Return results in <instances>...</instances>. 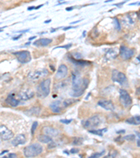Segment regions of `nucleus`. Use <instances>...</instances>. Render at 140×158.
Wrapping results in <instances>:
<instances>
[{
	"label": "nucleus",
	"instance_id": "4be33fe9",
	"mask_svg": "<svg viewBox=\"0 0 140 158\" xmlns=\"http://www.w3.org/2000/svg\"><path fill=\"white\" fill-rule=\"evenodd\" d=\"M69 59L71 60L73 63L78 65H86L91 64V62L86 61V60H76L73 58L71 56H70L69 57Z\"/></svg>",
	"mask_w": 140,
	"mask_h": 158
},
{
	"label": "nucleus",
	"instance_id": "412c9836",
	"mask_svg": "<svg viewBox=\"0 0 140 158\" xmlns=\"http://www.w3.org/2000/svg\"><path fill=\"white\" fill-rule=\"evenodd\" d=\"M127 123L130 124V125H140V115L139 116H134L132 117L129 118L126 121Z\"/></svg>",
	"mask_w": 140,
	"mask_h": 158
},
{
	"label": "nucleus",
	"instance_id": "c756f323",
	"mask_svg": "<svg viewBox=\"0 0 140 158\" xmlns=\"http://www.w3.org/2000/svg\"><path fill=\"white\" fill-rule=\"evenodd\" d=\"M73 143L76 145H81L83 143V139H81V138H76V139H74V140Z\"/></svg>",
	"mask_w": 140,
	"mask_h": 158
},
{
	"label": "nucleus",
	"instance_id": "72a5a7b5",
	"mask_svg": "<svg viewBox=\"0 0 140 158\" xmlns=\"http://www.w3.org/2000/svg\"><path fill=\"white\" fill-rule=\"evenodd\" d=\"M71 45H72L71 44H67V45L62 46H57V47L54 48V49H55V48H66V49H68V48L71 47Z\"/></svg>",
	"mask_w": 140,
	"mask_h": 158
},
{
	"label": "nucleus",
	"instance_id": "49530a36",
	"mask_svg": "<svg viewBox=\"0 0 140 158\" xmlns=\"http://www.w3.org/2000/svg\"><path fill=\"white\" fill-rule=\"evenodd\" d=\"M81 21V20H78V21H75V22H72V23H70V24H74V23H78V22H80V21Z\"/></svg>",
	"mask_w": 140,
	"mask_h": 158
},
{
	"label": "nucleus",
	"instance_id": "864d4df0",
	"mask_svg": "<svg viewBox=\"0 0 140 158\" xmlns=\"http://www.w3.org/2000/svg\"><path fill=\"white\" fill-rule=\"evenodd\" d=\"M137 134L138 137H139V139H140V133H139V132H137Z\"/></svg>",
	"mask_w": 140,
	"mask_h": 158
},
{
	"label": "nucleus",
	"instance_id": "f8f14e48",
	"mask_svg": "<svg viewBox=\"0 0 140 158\" xmlns=\"http://www.w3.org/2000/svg\"><path fill=\"white\" fill-rule=\"evenodd\" d=\"M98 105H100V107H102V108L105 109L107 110H110L113 111L114 110L115 106L113 104V103L111 100H99L98 102Z\"/></svg>",
	"mask_w": 140,
	"mask_h": 158
},
{
	"label": "nucleus",
	"instance_id": "5fc2aeb1",
	"mask_svg": "<svg viewBox=\"0 0 140 158\" xmlns=\"http://www.w3.org/2000/svg\"><path fill=\"white\" fill-rule=\"evenodd\" d=\"M30 44H31V43H30V42L26 43V44H25V45H30Z\"/></svg>",
	"mask_w": 140,
	"mask_h": 158
},
{
	"label": "nucleus",
	"instance_id": "9d476101",
	"mask_svg": "<svg viewBox=\"0 0 140 158\" xmlns=\"http://www.w3.org/2000/svg\"><path fill=\"white\" fill-rule=\"evenodd\" d=\"M0 134H1V139L4 141H7V140H10L13 137V133L11 131L9 130L6 126L1 125L0 126Z\"/></svg>",
	"mask_w": 140,
	"mask_h": 158
},
{
	"label": "nucleus",
	"instance_id": "8fccbe9b",
	"mask_svg": "<svg viewBox=\"0 0 140 158\" xmlns=\"http://www.w3.org/2000/svg\"><path fill=\"white\" fill-rule=\"evenodd\" d=\"M50 22H51V20H48V21H44V23H50Z\"/></svg>",
	"mask_w": 140,
	"mask_h": 158
},
{
	"label": "nucleus",
	"instance_id": "ea45409f",
	"mask_svg": "<svg viewBox=\"0 0 140 158\" xmlns=\"http://www.w3.org/2000/svg\"><path fill=\"white\" fill-rule=\"evenodd\" d=\"M28 9L29 11H30V10H33V9H35V6H31V7H28Z\"/></svg>",
	"mask_w": 140,
	"mask_h": 158
},
{
	"label": "nucleus",
	"instance_id": "6e6552de",
	"mask_svg": "<svg viewBox=\"0 0 140 158\" xmlns=\"http://www.w3.org/2000/svg\"><path fill=\"white\" fill-rule=\"evenodd\" d=\"M48 75V70H46V68H42V69L37 70L30 73V74L28 75V78L30 79V80L35 81L39 80V79L42 78H44V77H46V75Z\"/></svg>",
	"mask_w": 140,
	"mask_h": 158
},
{
	"label": "nucleus",
	"instance_id": "58836bf2",
	"mask_svg": "<svg viewBox=\"0 0 140 158\" xmlns=\"http://www.w3.org/2000/svg\"><path fill=\"white\" fill-rule=\"evenodd\" d=\"M125 3H126V1H123V2H121V3H118V4H115L116 5V6H120V7H121L122 5L123 4H124Z\"/></svg>",
	"mask_w": 140,
	"mask_h": 158
},
{
	"label": "nucleus",
	"instance_id": "2f4dec72",
	"mask_svg": "<svg viewBox=\"0 0 140 158\" xmlns=\"http://www.w3.org/2000/svg\"><path fill=\"white\" fill-rule=\"evenodd\" d=\"M71 121H72V120H60V122L64 124V125H69V123L71 122Z\"/></svg>",
	"mask_w": 140,
	"mask_h": 158
},
{
	"label": "nucleus",
	"instance_id": "de8ad7c7",
	"mask_svg": "<svg viewBox=\"0 0 140 158\" xmlns=\"http://www.w3.org/2000/svg\"><path fill=\"white\" fill-rule=\"evenodd\" d=\"M8 152V150H4V151H2V152H1V155H2L4 153H6V152Z\"/></svg>",
	"mask_w": 140,
	"mask_h": 158
},
{
	"label": "nucleus",
	"instance_id": "1a4fd4ad",
	"mask_svg": "<svg viewBox=\"0 0 140 158\" xmlns=\"http://www.w3.org/2000/svg\"><path fill=\"white\" fill-rule=\"evenodd\" d=\"M120 56L123 60H129L134 54V50L133 48H130L125 46H121L120 47Z\"/></svg>",
	"mask_w": 140,
	"mask_h": 158
},
{
	"label": "nucleus",
	"instance_id": "9b49d317",
	"mask_svg": "<svg viewBox=\"0 0 140 158\" xmlns=\"http://www.w3.org/2000/svg\"><path fill=\"white\" fill-rule=\"evenodd\" d=\"M68 75V68L65 65L62 64L59 66L57 71L55 74V78L57 80H62L65 78Z\"/></svg>",
	"mask_w": 140,
	"mask_h": 158
},
{
	"label": "nucleus",
	"instance_id": "a878e982",
	"mask_svg": "<svg viewBox=\"0 0 140 158\" xmlns=\"http://www.w3.org/2000/svg\"><path fill=\"white\" fill-rule=\"evenodd\" d=\"M113 20H114V25L115 27V29L117 30L118 31H120V30H121V23H120L118 19H117V18H114Z\"/></svg>",
	"mask_w": 140,
	"mask_h": 158
},
{
	"label": "nucleus",
	"instance_id": "cd10ccee",
	"mask_svg": "<svg viewBox=\"0 0 140 158\" xmlns=\"http://www.w3.org/2000/svg\"><path fill=\"white\" fill-rule=\"evenodd\" d=\"M104 154H105V150L100 152H95V153L92 154V155L90 156L89 158H99L103 155Z\"/></svg>",
	"mask_w": 140,
	"mask_h": 158
},
{
	"label": "nucleus",
	"instance_id": "f704fd0d",
	"mask_svg": "<svg viewBox=\"0 0 140 158\" xmlns=\"http://www.w3.org/2000/svg\"><path fill=\"white\" fill-rule=\"evenodd\" d=\"M78 151H79V150H78V148H73L72 149H71V150H70V153H71V154L77 153V152H78Z\"/></svg>",
	"mask_w": 140,
	"mask_h": 158
},
{
	"label": "nucleus",
	"instance_id": "e433bc0d",
	"mask_svg": "<svg viewBox=\"0 0 140 158\" xmlns=\"http://www.w3.org/2000/svg\"><path fill=\"white\" fill-rule=\"evenodd\" d=\"M22 36H23V35H18L17 37H13V40H17V39L21 38Z\"/></svg>",
	"mask_w": 140,
	"mask_h": 158
},
{
	"label": "nucleus",
	"instance_id": "7c9ffc66",
	"mask_svg": "<svg viewBox=\"0 0 140 158\" xmlns=\"http://www.w3.org/2000/svg\"><path fill=\"white\" fill-rule=\"evenodd\" d=\"M37 127H38V122H35L32 124V128H31V133L32 135L35 134V132L36 129H37Z\"/></svg>",
	"mask_w": 140,
	"mask_h": 158
},
{
	"label": "nucleus",
	"instance_id": "c85d7f7f",
	"mask_svg": "<svg viewBox=\"0 0 140 158\" xmlns=\"http://www.w3.org/2000/svg\"><path fill=\"white\" fill-rule=\"evenodd\" d=\"M123 139L126 140L127 141H133L135 140V136L134 134H130V135L125 136L123 138Z\"/></svg>",
	"mask_w": 140,
	"mask_h": 158
},
{
	"label": "nucleus",
	"instance_id": "a18cd8bd",
	"mask_svg": "<svg viewBox=\"0 0 140 158\" xmlns=\"http://www.w3.org/2000/svg\"><path fill=\"white\" fill-rule=\"evenodd\" d=\"M43 6H44V5H43V4L39 5V6H37V7H35V9H40L41 7Z\"/></svg>",
	"mask_w": 140,
	"mask_h": 158
},
{
	"label": "nucleus",
	"instance_id": "37998d69",
	"mask_svg": "<svg viewBox=\"0 0 140 158\" xmlns=\"http://www.w3.org/2000/svg\"><path fill=\"white\" fill-rule=\"evenodd\" d=\"M137 146H138V147H139V148H140V139L137 140Z\"/></svg>",
	"mask_w": 140,
	"mask_h": 158
},
{
	"label": "nucleus",
	"instance_id": "b1692460",
	"mask_svg": "<svg viewBox=\"0 0 140 158\" xmlns=\"http://www.w3.org/2000/svg\"><path fill=\"white\" fill-rule=\"evenodd\" d=\"M77 101H78V100H76V99H74V98H69V99H66L64 101L63 105L65 107H69L70 105H71L72 104L76 103Z\"/></svg>",
	"mask_w": 140,
	"mask_h": 158
},
{
	"label": "nucleus",
	"instance_id": "f3484780",
	"mask_svg": "<svg viewBox=\"0 0 140 158\" xmlns=\"http://www.w3.org/2000/svg\"><path fill=\"white\" fill-rule=\"evenodd\" d=\"M52 42L51 39H48V38H42L39 39L38 40H36L35 42L33 43V44L36 46H46L48 44H50Z\"/></svg>",
	"mask_w": 140,
	"mask_h": 158
},
{
	"label": "nucleus",
	"instance_id": "2eb2a0df",
	"mask_svg": "<svg viewBox=\"0 0 140 158\" xmlns=\"http://www.w3.org/2000/svg\"><path fill=\"white\" fill-rule=\"evenodd\" d=\"M26 142V139L25 136L23 134H19V135L16 136L13 141H11V144L16 147L19 145H23L25 144Z\"/></svg>",
	"mask_w": 140,
	"mask_h": 158
},
{
	"label": "nucleus",
	"instance_id": "6ab92c4d",
	"mask_svg": "<svg viewBox=\"0 0 140 158\" xmlns=\"http://www.w3.org/2000/svg\"><path fill=\"white\" fill-rule=\"evenodd\" d=\"M118 56V51L117 48H109L108 50V51L106 52L105 57L107 58L108 60H111V59H114L116 58Z\"/></svg>",
	"mask_w": 140,
	"mask_h": 158
},
{
	"label": "nucleus",
	"instance_id": "393cba45",
	"mask_svg": "<svg viewBox=\"0 0 140 158\" xmlns=\"http://www.w3.org/2000/svg\"><path fill=\"white\" fill-rule=\"evenodd\" d=\"M107 129H98V130H89V132L91 133V134H96V135H98L100 136H103V132H107Z\"/></svg>",
	"mask_w": 140,
	"mask_h": 158
},
{
	"label": "nucleus",
	"instance_id": "3c124183",
	"mask_svg": "<svg viewBox=\"0 0 140 158\" xmlns=\"http://www.w3.org/2000/svg\"><path fill=\"white\" fill-rule=\"evenodd\" d=\"M125 131L123 130V131H118V132H117L118 134H120V133H124Z\"/></svg>",
	"mask_w": 140,
	"mask_h": 158
},
{
	"label": "nucleus",
	"instance_id": "603ef678",
	"mask_svg": "<svg viewBox=\"0 0 140 158\" xmlns=\"http://www.w3.org/2000/svg\"><path fill=\"white\" fill-rule=\"evenodd\" d=\"M137 60H139V61L140 62V55H139V56H138L137 57Z\"/></svg>",
	"mask_w": 140,
	"mask_h": 158
},
{
	"label": "nucleus",
	"instance_id": "20e7f679",
	"mask_svg": "<svg viewBox=\"0 0 140 158\" xmlns=\"http://www.w3.org/2000/svg\"><path fill=\"white\" fill-rule=\"evenodd\" d=\"M101 122L102 120L99 115H94L88 118V119L83 120L81 122L82 125H83L84 128L91 129V130L100 125Z\"/></svg>",
	"mask_w": 140,
	"mask_h": 158
},
{
	"label": "nucleus",
	"instance_id": "c9c22d12",
	"mask_svg": "<svg viewBox=\"0 0 140 158\" xmlns=\"http://www.w3.org/2000/svg\"><path fill=\"white\" fill-rule=\"evenodd\" d=\"M8 157L9 158H16V155L15 153H10L8 155Z\"/></svg>",
	"mask_w": 140,
	"mask_h": 158
},
{
	"label": "nucleus",
	"instance_id": "79ce46f5",
	"mask_svg": "<svg viewBox=\"0 0 140 158\" xmlns=\"http://www.w3.org/2000/svg\"><path fill=\"white\" fill-rule=\"evenodd\" d=\"M74 9V7H67V8H66V10L67 11H71Z\"/></svg>",
	"mask_w": 140,
	"mask_h": 158
},
{
	"label": "nucleus",
	"instance_id": "aec40b11",
	"mask_svg": "<svg viewBox=\"0 0 140 158\" xmlns=\"http://www.w3.org/2000/svg\"><path fill=\"white\" fill-rule=\"evenodd\" d=\"M60 102L59 100H55V101H53L51 105H50V108L52 110V112H56V113H59L60 112L61 110V107L60 106Z\"/></svg>",
	"mask_w": 140,
	"mask_h": 158
},
{
	"label": "nucleus",
	"instance_id": "ddd939ff",
	"mask_svg": "<svg viewBox=\"0 0 140 158\" xmlns=\"http://www.w3.org/2000/svg\"><path fill=\"white\" fill-rule=\"evenodd\" d=\"M20 100L19 99H17V98L15 97V95L13 94H10L7 96L6 99L5 100V102H6V104L11 105V107H16L19 105L20 103Z\"/></svg>",
	"mask_w": 140,
	"mask_h": 158
},
{
	"label": "nucleus",
	"instance_id": "a211bd4d",
	"mask_svg": "<svg viewBox=\"0 0 140 158\" xmlns=\"http://www.w3.org/2000/svg\"><path fill=\"white\" fill-rule=\"evenodd\" d=\"M41 109L39 107H32L25 112V114L28 116H39Z\"/></svg>",
	"mask_w": 140,
	"mask_h": 158
},
{
	"label": "nucleus",
	"instance_id": "4468645a",
	"mask_svg": "<svg viewBox=\"0 0 140 158\" xmlns=\"http://www.w3.org/2000/svg\"><path fill=\"white\" fill-rule=\"evenodd\" d=\"M42 131L45 135H47L48 136H50V137H55V136H57L59 134V132L57 130V129L53 128V127H51L46 126L43 127Z\"/></svg>",
	"mask_w": 140,
	"mask_h": 158
},
{
	"label": "nucleus",
	"instance_id": "f257e3e1",
	"mask_svg": "<svg viewBox=\"0 0 140 158\" xmlns=\"http://www.w3.org/2000/svg\"><path fill=\"white\" fill-rule=\"evenodd\" d=\"M72 89L69 92L70 96L77 98L83 94L84 91L88 86L89 81L88 79H81L79 73L75 71L72 73Z\"/></svg>",
	"mask_w": 140,
	"mask_h": 158
},
{
	"label": "nucleus",
	"instance_id": "bb28decb",
	"mask_svg": "<svg viewBox=\"0 0 140 158\" xmlns=\"http://www.w3.org/2000/svg\"><path fill=\"white\" fill-rule=\"evenodd\" d=\"M67 84L66 83V82H60V83L55 84V89H56V90H60L61 89H63L64 87H67Z\"/></svg>",
	"mask_w": 140,
	"mask_h": 158
},
{
	"label": "nucleus",
	"instance_id": "423d86ee",
	"mask_svg": "<svg viewBox=\"0 0 140 158\" xmlns=\"http://www.w3.org/2000/svg\"><path fill=\"white\" fill-rule=\"evenodd\" d=\"M120 93V102H121V105L123 107H129L132 103V98H131L130 95L128 94V92L125 89H121L119 90Z\"/></svg>",
	"mask_w": 140,
	"mask_h": 158
},
{
	"label": "nucleus",
	"instance_id": "5701e85b",
	"mask_svg": "<svg viewBox=\"0 0 140 158\" xmlns=\"http://www.w3.org/2000/svg\"><path fill=\"white\" fill-rule=\"evenodd\" d=\"M38 141H40L41 143H51L52 141V138L50 137L47 135H45V134H43V135H39L38 136Z\"/></svg>",
	"mask_w": 140,
	"mask_h": 158
},
{
	"label": "nucleus",
	"instance_id": "6e6d98bb",
	"mask_svg": "<svg viewBox=\"0 0 140 158\" xmlns=\"http://www.w3.org/2000/svg\"><path fill=\"white\" fill-rule=\"evenodd\" d=\"M139 4H140V3H139Z\"/></svg>",
	"mask_w": 140,
	"mask_h": 158
},
{
	"label": "nucleus",
	"instance_id": "473e14b6",
	"mask_svg": "<svg viewBox=\"0 0 140 158\" xmlns=\"http://www.w3.org/2000/svg\"><path fill=\"white\" fill-rule=\"evenodd\" d=\"M56 147V144H55V142H53V141H51V143H49V145H48V149H52V148H54Z\"/></svg>",
	"mask_w": 140,
	"mask_h": 158
},
{
	"label": "nucleus",
	"instance_id": "f03ea898",
	"mask_svg": "<svg viewBox=\"0 0 140 158\" xmlns=\"http://www.w3.org/2000/svg\"><path fill=\"white\" fill-rule=\"evenodd\" d=\"M51 79L42 81L37 89V96L39 98H46L51 91Z\"/></svg>",
	"mask_w": 140,
	"mask_h": 158
},
{
	"label": "nucleus",
	"instance_id": "7ed1b4c3",
	"mask_svg": "<svg viewBox=\"0 0 140 158\" xmlns=\"http://www.w3.org/2000/svg\"><path fill=\"white\" fill-rule=\"evenodd\" d=\"M43 151V147L39 143H33L23 149L24 155L26 157H33L40 155Z\"/></svg>",
	"mask_w": 140,
	"mask_h": 158
},
{
	"label": "nucleus",
	"instance_id": "a19ab883",
	"mask_svg": "<svg viewBox=\"0 0 140 158\" xmlns=\"http://www.w3.org/2000/svg\"><path fill=\"white\" fill-rule=\"evenodd\" d=\"M29 29L28 30H21V31H18L17 32H28L29 31Z\"/></svg>",
	"mask_w": 140,
	"mask_h": 158
},
{
	"label": "nucleus",
	"instance_id": "0eeeda50",
	"mask_svg": "<svg viewBox=\"0 0 140 158\" xmlns=\"http://www.w3.org/2000/svg\"><path fill=\"white\" fill-rule=\"evenodd\" d=\"M13 54L16 56L17 60L22 64L28 63L32 60L31 53L28 51H17L13 53Z\"/></svg>",
	"mask_w": 140,
	"mask_h": 158
},
{
	"label": "nucleus",
	"instance_id": "4c0bfd02",
	"mask_svg": "<svg viewBox=\"0 0 140 158\" xmlns=\"http://www.w3.org/2000/svg\"><path fill=\"white\" fill-rule=\"evenodd\" d=\"M71 28H76V27H73V26H69V27H66V28H64V30H67L69 29H71Z\"/></svg>",
	"mask_w": 140,
	"mask_h": 158
},
{
	"label": "nucleus",
	"instance_id": "dca6fc26",
	"mask_svg": "<svg viewBox=\"0 0 140 158\" xmlns=\"http://www.w3.org/2000/svg\"><path fill=\"white\" fill-rule=\"evenodd\" d=\"M35 95V93L32 91H25L21 92V94L18 95V99L20 100H27L32 98V97Z\"/></svg>",
	"mask_w": 140,
	"mask_h": 158
},
{
	"label": "nucleus",
	"instance_id": "39448f33",
	"mask_svg": "<svg viewBox=\"0 0 140 158\" xmlns=\"http://www.w3.org/2000/svg\"><path fill=\"white\" fill-rule=\"evenodd\" d=\"M112 79L113 82H118V83L121 84V86L128 85L127 79L124 73H121V72L118 71L117 70H114L112 71Z\"/></svg>",
	"mask_w": 140,
	"mask_h": 158
},
{
	"label": "nucleus",
	"instance_id": "09e8293b",
	"mask_svg": "<svg viewBox=\"0 0 140 158\" xmlns=\"http://www.w3.org/2000/svg\"><path fill=\"white\" fill-rule=\"evenodd\" d=\"M137 14V16H138V19L140 20V11H138V13Z\"/></svg>",
	"mask_w": 140,
	"mask_h": 158
},
{
	"label": "nucleus",
	"instance_id": "c03bdc74",
	"mask_svg": "<svg viewBox=\"0 0 140 158\" xmlns=\"http://www.w3.org/2000/svg\"><path fill=\"white\" fill-rule=\"evenodd\" d=\"M36 36H34V37H30V38H29V41H31L32 40V39H35L36 38Z\"/></svg>",
	"mask_w": 140,
	"mask_h": 158
}]
</instances>
